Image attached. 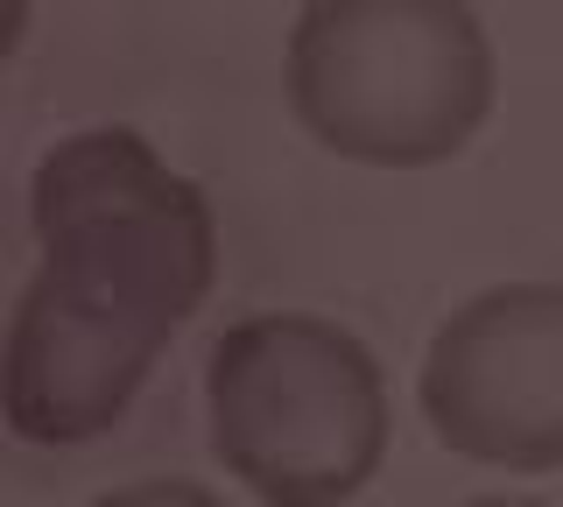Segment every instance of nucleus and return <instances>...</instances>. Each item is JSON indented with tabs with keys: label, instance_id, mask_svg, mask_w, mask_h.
Instances as JSON below:
<instances>
[{
	"label": "nucleus",
	"instance_id": "2",
	"mask_svg": "<svg viewBox=\"0 0 563 507\" xmlns=\"http://www.w3.org/2000/svg\"><path fill=\"white\" fill-rule=\"evenodd\" d=\"M289 107L345 163H451L493 107V43L451 0H317L289 36Z\"/></svg>",
	"mask_w": 563,
	"mask_h": 507
},
{
	"label": "nucleus",
	"instance_id": "1",
	"mask_svg": "<svg viewBox=\"0 0 563 507\" xmlns=\"http://www.w3.org/2000/svg\"><path fill=\"white\" fill-rule=\"evenodd\" d=\"M43 268L0 345V409L29 444L106 437L176 324L205 304L219 225L134 128H78L35 163Z\"/></svg>",
	"mask_w": 563,
	"mask_h": 507
},
{
	"label": "nucleus",
	"instance_id": "6",
	"mask_svg": "<svg viewBox=\"0 0 563 507\" xmlns=\"http://www.w3.org/2000/svg\"><path fill=\"white\" fill-rule=\"evenodd\" d=\"M22 29H29V8H14V0H0V64L14 57V43H22Z\"/></svg>",
	"mask_w": 563,
	"mask_h": 507
},
{
	"label": "nucleus",
	"instance_id": "3",
	"mask_svg": "<svg viewBox=\"0 0 563 507\" xmlns=\"http://www.w3.org/2000/svg\"><path fill=\"white\" fill-rule=\"evenodd\" d=\"M205 423L261 507H345L387 459V381L345 324L268 310L211 345Z\"/></svg>",
	"mask_w": 563,
	"mask_h": 507
},
{
	"label": "nucleus",
	"instance_id": "4",
	"mask_svg": "<svg viewBox=\"0 0 563 507\" xmlns=\"http://www.w3.org/2000/svg\"><path fill=\"white\" fill-rule=\"evenodd\" d=\"M437 444L500 472L563 465V289L500 283L437 324L422 353Z\"/></svg>",
	"mask_w": 563,
	"mask_h": 507
},
{
	"label": "nucleus",
	"instance_id": "5",
	"mask_svg": "<svg viewBox=\"0 0 563 507\" xmlns=\"http://www.w3.org/2000/svg\"><path fill=\"white\" fill-rule=\"evenodd\" d=\"M85 507H225L211 486H190V480H128L113 494L85 500Z\"/></svg>",
	"mask_w": 563,
	"mask_h": 507
},
{
	"label": "nucleus",
	"instance_id": "7",
	"mask_svg": "<svg viewBox=\"0 0 563 507\" xmlns=\"http://www.w3.org/2000/svg\"><path fill=\"white\" fill-rule=\"evenodd\" d=\"M472 507H556V500H542V494H486V500H472Z\"/></svg>",
	"mask_w": 563,
	"mask_h": 507
}]
</instances>
